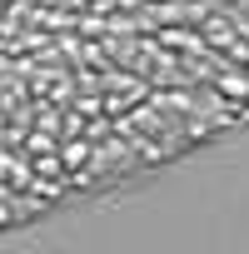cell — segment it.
I'll return each instance as SVG.
<instances>
[{
    "label": "cell",
    "instance_id": "obj_1",
    "mask_svg": "<svg viewBox=\"0 0 249 254\" xmlns=\"http://www.w3.org/2000/svg\"><path fill=\"white\" fill-rule=\"evenodd\" d=\"M55 150H60L55 160H60V165H70V170H80V165H90V140H60Z\"/></svg>",
    "mask_w": 249,
    "mask_h": 254
},
{
    "label": "cell",
    "instance_id": "obj_2",
    "mask_svg": "<svg viewBox=\"0 0 249 254\" xmlns=\"http://www.w3.org/2000/svg\"><path fill=\"white\" fill-rule=\"evenodd\" d=\"M160 40H165V45H175V50H194V45H199L189 30H160Z\"/></svg>",
    "mask_w": 249,
    "mask_h": 254
},
{
    "label": "cell",
    "instance_id": "obj_3",
    "mask_svg": "<svg viewBox=\"0 0 249 254\" xmlns=\"http://www.w3.org/2000/svg\"><path fill=\"white\" fill-rule=\"evenodd\" d=\"M30 155H55V140H50V130H35V135H30Z\"/></svg>",
    "mask_w": 249,
    "mask_h": 254
},
{
    "label": "cell",
    "instance_id": "obj_4",
    "mask_svg": "<svg viewBox=\"0 0 249 254\" xmlns=\"http://www.w3.org/2000/svg\"><path fill=\"white\" fill-rule=\"evenodd\" d=\"M219 90H224V95H244V100H249V80H239V75H219Z\"/></svg>",
    "mask_w": 249,
    "mask_h": 254
}]
</instances>
